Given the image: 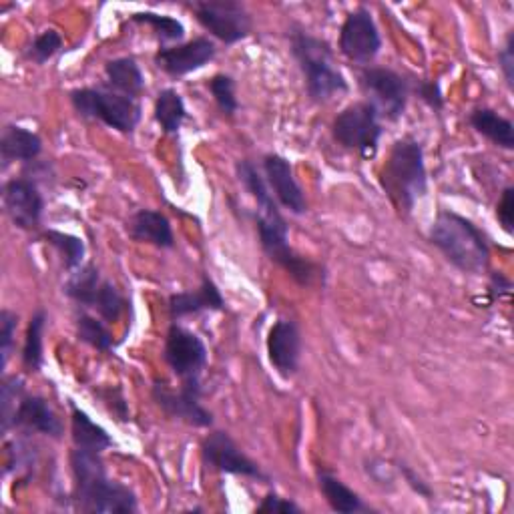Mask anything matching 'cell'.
<instances>
[{"instance_id":"obj_1","label":"cell","mask_w":514,"mask_h":514,"mask_svg":"<svg viewBox=\"0 0 514 514\" xmlns=\"http://www.w3.org/2000/svg\"><path fill=\"white\" fill-rule=\"evenodd\" d=\"M75 500L81 510L99 514H127L137 510L135 492L107 476L101 454L77 448L71 452Z\"/></svg>"},{"instance_id":"obj_2","label":"cell","mask_w":514,"mask_h":514,"mask_svg":"<svg viewBox=\"0 0 514 514\" xmlns=\"http://www.w3.org/2000/svg\"><path fill=\"white\" fill-rule=\"evenodd\" d=\"M430 243L456 270L480 276L488 270L490 247L484 233L466 217L442 209L430 227Z\"/></svg>"},{"instance_id":"obj_3","label":"cell","mask_w":514,"mask_h":514,"mask_svg":"<svg viewBox=\"0 0 514 514\" xmlns=\"http://www.w3.org/2000/svg\"><path fill=\"white\" fill-rule=\"evenodd\" d=\"M380 183L396 209L404 213H410L416 201L428 193L424 149L416 139L404 137L394 143L380 171Z\"/></svg>"},{"instance_id":"obj_4","label":"cell","mask_w":514,"mask_h":514,"mask_svg":"<svg viewBox=\"0 0 514 514\" xmlns=\"http://www.w3.org/2000/svg\"><path fill=\"white\" fill-rule=\"evenodd\" d=\"M292 55L296 57L308 85V93L316 103H326L334 95L348 93V81L336 65L334 51L328 41L310 35L308 31H292Z\"/></svg>"},{"instance_id":"obj_5","label":"cell","mask_w":514,"mask_h":514,"mask_svg":"<svg viewBox=\"0 0 514 514\" xmlns=\"http://www.w3.org/2000/svg\"><path fill=\"white\" fill-rule=\"evenodd\" d=\"M71 103L81 117L99 119L119 133H133L143 113L133 97L107 89H75L71 93Z\"/></svg>"},{"instance_id":"obj_6","label":"cell","mask_w":514,"mask_h":514,"mask_svg":"<svg viewBox=\"0 0 514 514\" xmlns=\"http://www.w3.org/2000/svg\"><path fill=\"white\" fill-rule=\"evenodd\" d=\"M257 233L260 243L272 262L282 266L300 286H310L316 278V266L298 255L288 241V221L280 209L257 213Z\"/></svg>"},{"instance_id":"obj_7","label":"cell","mask_w":514,"mask_h":514,"mask_svg":"<svg viewBox=\"0 0 514 514\" xmlns=\"http://www.w3.org/2000/svg\"><path fill=\"white\" fill-rule=\"evenodd\" d=\"M380 121L382 119L374 105L368 101L354 103L334 119L332 133L342 147L360 153L364 159H374L384 135Z\"/></svg>"},{"instance_id":"obj_8","label":"cell","mask_w":514,"mask_h":514,"mask_svg":"<svg viewBox=\"0 0 514 514\" xmlns=\"http://www.w3.org/2000/svg\"><path fill=\"white\" fill-rule=\"evenodd\" d=\"M191 11L199 25L225 45H235L251 33V17L235 0H195Z\"/></svg>"},{"instance_id":"obj_9","label":"cell","mask_w":514,"mask_h":514,"mask_svg":"<svg viewBox=\"0 0 514 514\" xmlns=\"http://www.w3.org/2000/svg\"><path fill=\"white\" fill-rule=\"evenodd\" d=\"M360 85L370 99L368 103L376 107L380 119L396 121L404 115L410 85L400 73L384 67H366L360 73Z\"/></svg>"},{"instance_id":"obj_10","label":"cell","mask_w":514,"mask_h":514,"mask_svg":"<svg viewBox=\"0 0 514 514\" xmlns=\"http://www.w3.org/2000/svg\"><path fill=\"white\" fill-rule=\"evenodd\" d=\"M153 400L157 406L171 418L183 420L197 428H209L213 426V414L201 404L203 388L199 378L183 380L181 388L175 392L165 384H155L151 390Z\"/></svg>"},{"instance_id":"obj_11","label":"cell","mask_w":514,"mask_h":514,"mask_svg":"<svg viewBox=\"0 0 514 514\" xmlns=\"http://www.w3.org/2000/svg\"><path fill=\"white\" fill-rule=\"evenodd\" d=\"M201 456L203 462L217 472L270 482V476L260 468V464L253 462L223 430H215L203 440Z\"/></svg>"},{"instance_id":"obj_12","label":"cell","mask_w":514,"mask_h":514,"mask_svg":"<svg viewBox=\"0 0 514 514\" xmlns=\"http://www.w3.org/2000/svg\"><path fill=\"white\" fill-rule=\"evenodd\" d=\"M382 49V37L372 13L364 7L350 13L340 31V51L358 65L372 63Z\"/></svg>"},{"instance_id":"obj_13","label":"cell","mask_w":514,"mask_h":514,"mask_svg":"<svg viewBox=\"0 0 514 514\" xmlns=\"http://www.w3.org/2000/svg\"><path fill=\"white\" fill-rule=\"evenodd\" d=\"M163 358L177 378L191 380L199 378L207 366V348L197 334L173 324L165 338Z\"/></svg>"},{"instance_id":"obj_14","label":"cell","mask_w":514,"mask_h":514,"mask_svg":"<svg viewBox=\"0 0 514 514\" xmlns=\"http://www.w3.org/2000/svg\"><path fill=\"white\" fill-rule=\"evenodd\" d=\"M3 203L11 221L21 229H35L45 211V199L37 183L29 177H17L5 183Z\"/></svg>"},{"instance_id":"obj_15","label":"cell","mask_w":514,"mask_h":514,"mask_svg":"<svg viewBox=\"0 0 514 514\" xmlns=\"http://www.w3.org/2000/svg\"><path fill=\"white\" fill-rule=\"evenodd\" d=\"M215 55V43L205 37H197L189 43H181L175 47H161L155 53V65L169 77L177 79L203 69L215 59Z\"/></svg>"},{"instance_id":"obj_16","label":"cell","mask_w":514,"mask_h":514,"mask_svg":"<svg viewBox=\"0 0 514 514\" xmlns=\"http://www.w3.org/2000/svg\"><path fill=\"white\" fill-rule=\"evenodd\" d=\"M264 173H266V183L280 205H284L294 215L308 213V201H306L304 189L300 187L294 175V167L286 157L276 153L266 155Z\"/></svg>"},{"instance_id":"obj_17","label":"cell","mask_w":514,"mask_h":514,"mask_svg":"<svg viewBox=\"0 0 514 514\" xmlns=\"http://www.w3.org/2000/svg\"><path fill=\"white\" fill-rule=\"evenodd\" d=\"M270 364L282 378H292L300 368L302 334L296 322L278 320L268 336Z\"/></svg>"},{"instance_id":"obj_18","label":"cell","mask_w":514,"mask_h":514,"mask_svg":"<svg viewBox=\"0 0 514 514\" xmlns=\"http://www.w3.org/2000/svg\"><path fill=\"white\" fill-rule=\"evenodd\" d=\"M13 428H21L25 432H39L51 438L63 436V424L51 404L41 396H25L15 412Z\"/></svg>"},{"instance_id":"obj_19","label":"cell","mask_w":514,"mask_h":514,"mask_svg":"<svg viewBox=\"0 0 514 514\" xmlns=\"http://www.w3.org/2000/svg\"><path fill=\"white\" fill-rule=\"evenodd\" d=\"M225 308V300L209 276H203L201 286L193 292L173 294L169 298V314L173 320L195 316L201 312H219Z\"/></svg>"},{"instance_id":"obj_20","label":"cell","mask_w":514,"mask_h":514,"mask_svg":"<svg viewBox=\"0 0 514 514\" xmlns=\"http://www.w3.org/2000/svg\"><path fill=\"white\" fill-rule=\"evenodd\" d=\"M127 231L133 241L149 243L159 249H171L175 245V235L169 219L155 209H139L127 221Z\"/></svg>"},{"instance_id":"obj_21","label":"cell","mask_w":514,"mask_h":514,"mask_svg":"<svg viewBox=\"0 0 514 514\" xmlns=\"http://www.w3.org/2000/svg\"><path fill=\"white\" fill-rule=\"evenodd\" d=\"M43 153V139L25 127L7 125L0 137V155H3V165L9 167L15 161L31 163Z\"/></svg>"},{"instance_id":"obj_22","label":"cell","mask_w":514,"mask_h":514,"mask_svg":"<svg viewBox=\"0 0 514 514\" xmlns=\"http://www.w3.org/2000/svg\"><path fill=\"white\" fill-rule=\"evenodd\" d=\"M71 408H73L71 432H73V442L77 448L103 454L107 448L113 446V438L109 436V432L103 426H99L95 420H91L89 414L83 412L81 408H77L75 404Z\"/></svg>"},{"instance_id":"obj_23","label":"cell","mask_w":514,"mask_h":514,"mask_svg":"<svg viewBox=\"0 0 514 514\" xmlns=\"http://www.w3.org/2000/svg\"><path fill=\"white\" fill-rule=\"evenodd\" d=\"M470 125L476 129V133L492 141L496 147H502L506 151L514 149V125L510 119L498 115L496 111L492 109L472 111Z\"/></svg>"},{"instance_id":"obj_24","label":"cell","mask_w":514,"mask_h":514,"mask_svg":"<svg viewBox=\"0 0 514 514\" xmlns=\"http://www.w3.org/2000/svg\"><path fill=\"white\" fill-rule=\"evenodd\" d=\"M105 75H107L109 85L121 95L135 99L145 89L143 71L137 65V61L131 57H121V59L109 61L105 65Z\"/></svg>"},{"instance_id":"obj_25","label":"cell","mask_w":514,"mask_h":514,"mask_svg":"<svg viewBox=\"0 0 514 514\" xmlns=\"http://www.w3.org/2000/svg\"><path fill=\"white\" fill-rule=\"evenodd\" d=\"M318 484L322 494L326 496L328 504L336 510V512H344V514H352V512H360V510H368V506L364 504V500L360 498L358 492H354L350 486H346L338 476H334L328 470H320L318 472Z\"/></svg>"},{"instance_id":"obj_26","label":"cell","mask_w":514,"mask_h":514,"mask_svg":"<svg viewBox=\"0 0 514 514\" xmlns=\"http://www.w3.org/2000/svg\"><path fill=\"white\" fill-rule=\"evenodd\" d=\"M101 284H103V278H101L99 268L95 264H87V266H81L79 270L71 272L63 292L79 306L95 308Z\"/></svg>"},{"instance_id":"obj_27","label":"cell","mask_w":514,"mask_h":514,"mask_svg":"<svg viewBox=\"0 0 514 514\" xmlns=\"http://www.w3.org/2000/svg\"><path fill=\"white\" fill-rule=\"evenodd\" d=\"M185 119L187 109L183 97L175 89H163L155 99V121L167 135H175Z\"/></svg>"},{"instance_id":"obj_28","label":"cell","mask_w":514,"mask_h":514,"mask_svg":"<svg viewBox=\"0 0 514 514\" xmlns=\"http://www.w3.org/2000/svg\"><path fill=\"white\" fill-rule=\"evenodd\" d=\"M47 326V312L37 310L29 322L25 346H23V366L29 372H39L43 366V334Z\"/></svg>"},{"instance_id":"obj_29","label":"cell","mask_w":514,"mask_h":514,"mask_svg":"<svg viewBox=\"0 0 514 514\" xmlns=\"http://www.w3.org/2000/svg\"><path fill=\"white\" fill-rule=\"evenodd\" d=\"M45 237L61 253L63 264L69 272H75L83 266L87 247H85V241L81 237L65 233V231H57V229H49L45 233Z\"/></svg>"},{"instance_id":"obj_30","label":"cell","mask_w":514,"mask_h":514,"mask_svg":"<svg viewBox=\"0 0 514 514\" xmlns=\"http://www.w3.org/2000/svg\"><path fill=\"white\" fill-rule=\"evenodd\" d=\"M133 23L137 25H147L153 29V33L159 37V41L163 43H179L185 37V27L179 19L171 17V15H157V13H135L131 17Z\"/></svg>"},{"instance_id":"obj_31","label":"cell","mask_w":514,"mask_h":514,"mask_svg":"<svg viewBox=\"0 0 514 514\" xmlns=\"http://www.w3.org/2000/svg\"><path fill=\"white\" fill-rule=\"evenodd\" d=\"M77 336L81 342L93 346L99 352H111L115 348L113 334L107 330V326L87 314H81L77 318Z\"/></svg>"},{"instance_id":"obj_32","label":"cell","mask_w":514,"mask_h":514,"mask_svg":"<svg viewBox=\"0 0 514 514\" xmlns=\"http://www.w3.org/2000/svg\"><path fill=\"white\" fill-rule=\"evenodd\" d=\"M25 398V382L19 376H7L0 386V416H3V432L13 428L15 412Z\"/></svg>"},{"instance_id":"obj_33","label":"cell","mask_w":514,"mask_h":514,"mask_svg":"<svg viewBox=\"0 0 514 514\" xmlns=\"http://www.w3.org/2000/svg\"><path fill=\"white\" fill-rule=\"evenodd\" d=\"M125 306H127V300L121 296L117 286L109 280H103L93 310H97L105 322L113 324L121 318V314L125 312Z\"/></svg>"},{"instance_id":"obj_34","label":"cell","mask_w":514,"mask_h":514,"mask_svg":"<svg viewBox=\"0 0 514 514\" xmlns=\"http://www.w3.org/2000/svg\"><path fill=\"white\" fill-rule=\"evenodd\" d=\"M209 91L223 115L233 117L239 111V101L235 97V81L229 75H215L209 81Z\"/></svg>"},{"instance_id":"obj_35","label":"cell","mask_w":514,"mask_h":514,"mask_svg":"<svg viewBox=\"0 0 514 514\" xmlns=\"http://www.w3.org/2000/svg\"><path fill=\"white\" fill-rule=\"evenodd\" d=\"M63 49V37L55 31H43L31 45L29 49V59L35 61L37 65H45L47 61H51L59 51Z\"/></svg>"},{"instance_id":"obj_36","label":"cell","mask_w":514,"mask_h":514,"mask_svg":"<svg viewBox=\"0 0 514 514\" xmlns=\"http://www.w3.org/2000/svg\"><path fill=\"white\" fill-rule=\"evenodd\" d=\"M19 328V316L11 310L0 312V354H3V370L7 368L11 354L15 350V338Z\"/></svg>"},{"instance_id":"obj_37","label":"cell","mask_w":514,"mask_h":514,"mask_svg":"<svg viewBox=\"0 0 514 514\" xmlns=\"http://www.w3.org/2000/svg\"><path fill=\"white\" fill-rule=\"evenodd\" d=\"M97 398L107 406V410L115 416V420H119V422H129L131 420L129 406H127V400H125L121 388H117V386L99 388Z\"/></svg>"},{"instance_id":"obj_38","label":"cell","mask_w":514,"mask_h":514,"mask_svg":"<svg viewBox=\"0 0 514 514\" xmlns=\"http://www.w3.org/2000/svg\"><path fill=\"white\" fill-rule=\"evenodd\" d=\"M414 93L434 111H442L444 107V97L440 91V85L430 79H420L414 83Z\"/></svg>"},{"instance_id":"obj_39","label":"cell","mask_w":514,"mask_h":514,"mask_svg":"<svg viewBox=\"0 0 514 514\" xmlns=\"http://www.w3.org/2000/svg\"><path fill=\"white\" fill-rule=\"evenodd\" d=\"M257 512H274V514H298L300 506L290 500V498H282L276 492H270L264 502L257 506Z\"/></svg>"},{"instance_id":"obj_40","label":"cell","mask_w":514,"mask_h":514,"mask_svg":"<svg viewBox=\"0 0 514 514\" xmlns=\"http://www.w3.org/2000/svg\"><path fill=\"white\" fill-rule=\"evenodd\" d=\"M496 217L506 233H512V223H514V189L506 187L502 191V197L496 205Z\"/></svg>"},{"instance_id":"obj_41","label":"cell","mask_w":514,"mask_h":514,"mask_svg":"<svg viewBox=\"0 0 514 514\" xmlns=\"http://www.w3.org/2000/svg\"><path fill=\"white\" fill-rule=\"evenodd\" d=\"M498 63L506 85L512 89L514 87V37L512 35H508L502 51L498 53Z\"/></svg>"},{"instance_id":"obj_42","label":"cell","mask_w":514,"mask_h":514,"mask_svg":"<svg viewBox=\"0 0 514 514\" xmlns=\"http://www.w3.org/2000/svg\"><path fill=\"white\" fill-rule=\"evenodd\" d=\"M400 470H402V474H404V478H406V482L410 484V488L414 490V492H418L420 496H424V498H432V488L410 468V466H406V464H400Z\"/></svg>"},{"instance_id":"obj_43","label":"cell","mask_w":514,"mask_h":514,"mask_svg":"<svg viewBox=\"0 0 514 514\" xmlns=\"http://www.w3.org/2000/svg\"><path fill=\"white\" fill-rule=\"evenodd\" d=\"M510 288L512 284L502 276V274H492V282H490V290H492V296L494 298H502V296H508L510 294Z\"/></svg>"}]
</instances>
